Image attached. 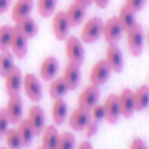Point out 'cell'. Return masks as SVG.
Returning <instances> with one entry per match:
<instances>
[{
  "mask_svg": "<svg viewBox=\"0 0 149 149\" xmlns=\"http://www.w3.org/2000/svg\"><path fill=\"white\" fill-rule=\"evenodd\" d=\"M67 91L69 89H67V86H66V84H64V81H63L61 76L60 78H54L51 81V84H50V88H48V94H50V97L53 100L63 98Z\"/></svg>",
  "mask_w": 149,
  "mask_h": 149,
  "instance_id": "obj_27",
  "label": "cell"
},
{
  "mask_svg": "<svg viewBox=\"0 0 149 149\" xmlns=\"http://www.w3.org/2000/svg\"><path fill=\"white\" fill-rule=\"evenodd\" d=\"M9 126H10V121H9V117H8V113L5 108H0V139H3L6 132L9 130Z\"/></svg>",
  "mask_w": 149,
  "mask_h": 149,
  "instance_id": "obj_33",
  "label": "cell"
},
{
  "mask_svg": "<svg viewBox=\"0 0 149 149\" xmlns=\"http://www.w3.org/2000/svg\"><path fill=\"white\" fill-rule=\"evenodd\" d=\"M61 78H63L67 89L69 91H74L81 84V66L76 64V63L67 61V64L64 66Z\"/></svg>",
  "mask_w": 149,
  "mask_h": 149,
  "instance_id": "obj_13",
  "label": "cell"
},
{
  "mask_svg": "<svg viewBox=\"0 0 149 149\" xmlns=\"http://www.w3.org/2000/svg\"><path fill=\"white\" fill-rule=\"evenodd\" d=\"M104 105V120L108 124H116L118 121V118L121 117V111H120V104H118V95L117 94H110L105 101L102 102Z\"/></svg>",
  "mask_w": 149,
  "mask_h": 149,
  "instance_id": "obj_10",
  "label": "cell"
},
{
  "mask_svg": "<svg viewBox=\"0 0 149 149\" xmlns=\"http://www.w3.org/2000/svg\"><path fill=\"white\" fill-rule=\"evenodd\" d=\"M16 130H18V134H19V139H21V143L24 148H28L31 146L34 137H35V133L32 130V127L29 126V123L26 121V118H22L18 124H16Z\"/></svg>",
  "mask_w": 149,
  "mask_h": 149,
  "instance_id": "obj_25",
  "label": "cell"
},
{
  "mask_svg": "<svg viewBox=\"0 0 149 149\" xmlns=\"http://www.w3.org/2000/svg\"><path fill=\"white\" fill-rule=\"evenodd\" d=\"M118 104H120L121 117L130 118L134 114V111H136L134 100H133V89H130V88L121 89V92L118 94Z\"/></svg>",
  "mask_w": 149,
  "mask_h": 149,
  "instance_id": "obj_18",
  "label": "cell"
},
{
  "mask_svg": "<svg viewBox=\"0 0 149 149\" xmlns=\"http://www.w3.org/2000/svg\"><path fill=\"white\" fill-rule=\"evenodd\" d=\"M32 8H34V0H16L10 12V16L15 21V24L28 18L32 12Z\"/></svg>",
  "mask_w": 149,
  "mask_h": 149,
  "instance_id": "obj_20",
  "label": "cell"
},
{
  "mask_svg": "<svg viewBox=\"0 0 149 149\" xmlns=\"http://www.w3.org/2000/svg\"><path fill=\"white\" fill-rule=\"evenodd\" d=\"M64 53L70 63H76L82 66L85 60V50H84V42L81 41V38L69 35L64 40Z\"/></svg>",
  "mask_w": 149,
  "mask_h": 149,
  "instance_id": "obj_3",
  "label": "cell"
},
{
  "mask_svg": "<svg viewBox=\"0 0 149 149\" xmlns=\"http://www.w3.org/2000/svg\"><path fill=\"white\" fill-rule=\"evenodd\" d=\"M98 124H100L98 121H94V120L91 118V121L86 124V127H85V130H84L86 139H91V137H94V136L98 133Z\"/></svg>",
  "mask_w": 149,
  "mask_h": 149,
  "instance_id": "obj_36",
  "label": "cell"
},
{
  "mask_svg": "<svg viewBox=\"0 0 149 149\" xmlns=\"http://www.w3.org/2000/svg\"><path fill=\"white\" fill-rule=\"evenodd\" d=\"M105 61L111 67L113 72L120 73L124 67V58L121 50L117 47V44H108L107 51H105Z\"/></svg>",
  "mask_w": 149,
  "mask_h": 149,
  "instance_id": "obj_16",
  "label": "cell"
},
{
  "mask_svg": "<svg viewBox=\"0 0 149 149\" xmlns=\"http://www.w3.org/2000/svg\"><path fill=\"white\" fill-rule=\"evenodd\" d=\"M117 19H118V22L121 24V26L124 28V32H126L129 28H132L133 25L137 24V21H136V13H133L130 9H127L124 5L120 8L118 15H117Z\"/></svg>",
  "mask_w": 149,
  "mask_h": 149,
  "instance_id": "obj_26",
  "label": "cell"
},
{
  "mask_svg": "<svg viewBox=\"0 0 149 149\" xmlns=\"http://www.w3.org/2000/svg\"><path fill=\"white\" fill-rule=\"evenodd\" d=\"M136 111H143L149 107V85H140L133 91Z\"/></svg>",
  "mask_w": 149,
  "mask_h": 149,
  "instance_id": "obj_23",
  "label": "cell"
},
{
  "mask_svg": "<svg viewBox=\"0 0 149 149\" xmlns=\"http://www.w3.org/2000/svg\"><path fill=\"white\" fill-rule=\"evenodd\" d=\"M56 5H57V0H37V10L40 16L50 18L56 12Z\"/></svg>",
  "mask_w": 149,
  "mask_h": 149,
  "instance_id": "obj_29",
  "label": "cell"
},
{
  "mask_svg": "<svg viewBox=\"0 0 149 149\" xmlns=\"http://www.w3.org/2000/svg\"><path fill=\"white\" fill-rule=\"evenodd\" d=\"M76 137L72 132H63L58 134V142L56 149H76Z\"/></svg>",
  "mask_w": 149,
  "mask_h": 149,
  "instance_id": "obj_30",
  "label": "cell"
},
{
  "mask_svg": "<svg viewBox=\"0 0 149 149\" xmlns=\"http://www.w3.org/2000/svg\"><path fill=\"white\" fill-rule=\"evenodd\" d=\"M26 121L29 123V126L32 127L35 136L37 134H41V132L44 130L45 127V113L44 110L40 107V105H32L29 110H28V114H26Z\"/></svg>",
  "mask_w": 149,
  "mask_h": 149,
  "instance_id": "obj_14",
  "label": "cell"
},
{
  "mask_svg": "<svg viewBox=\"0 0 149 149\" xmlns=\"http://www.w3.org/2000/svg\"><path fill=\"white\" fill-rule=\"evenodd\" d=\"M76 3H81V5H84L85 8H88L89 5H92V0H74Z\"/></svg>",
  "mask_w": 149,
  "mask_h": 149,
  "instance_id": "obj_41",
  "label": "cell"
},
{
  "mask_svg": "<svg viewBox=\"0 0 149 149\" xmlns=\"http://www.w3.org/2000/svg\"><path fill=\"white\" fill-rule=\"evenodd\" d=\"M15 29H16V31H19L25 38L31 40V38H34V37L38 34V24H37L31 16H28V18H25V19H22V21L16 22Z\"/></svg>",
  "mask_w": 149,
  "mask_h": 149,
  "instance_id": "obj_24",
  "label": "cell"
},
{
  "mask_svg": "<svg viewBox=\"0 0 149 149\" xmlns=\"http://www.w3.org/2000/svg\"><path fill=\"white\" fill-rule=\"evenodd\" d=\"M102 25H104V21L100 16L89 18L82 26L81 41L84 44H94L98 38L102 37Z\"/></svg>",
  "mask_w": 149,
  "mask_h": 149,
  "instance_id": "obj_2",
  "label": "cell"
},
{
  "mask_svg": "<svg viewBox=\"0 0 149 149\" xmlns=\"http://www.w3.org/2000/svg\"><path fill=\"white\" fill-rule=\"evenodd\" d=\"M100 97H101L100 86H95V85L89 84L79 94V97H78V107L89 111L94 105H97L100 102Z\"/></svg>",
  "mask_w": 149,
  "mask_h": 149,
  "instance_id": "obj_8",
  "label": "cell"
},
{
  "mask_svg": "<svg viewBox=\"0 0 149 149\" xmlns=\"http://www.w3.org/2000/svg\"><path fill=\"white\" fill-rule=\"evenodd\" d=\"M9 51L16 58H25L28 54V38H25L19 31H16L15 26H13V35L10 40Z\"/></svg>",
  "mask_w": 149,
  "mask_h": 149,
  "instance_id": "obj_15",
  "label": "cell"
},
{
  "mask_svg": "<svg viewBox=\"0 0 149 149\" xmlns=\"http://www.w3.org/2000/svg\"><path fill=\"white\" fill-rule=\"evenodd\" d=\"M124 34V28L118 22L117 16L108 18L102 25V38L107 44H117Z\"/></svg>",
  "mask_w": 149,
  "mask_h": 149,
  "instance_id": "obj_5",
  "label": "cell"
},
{
  "mask_svg": "<svg viewBox=\"0 0 149 149\" xmlns=\"http://www.w3.org/2000/svg\"><path fill=\"white\" fill-rule=\"evenodd\" d=\"M76 149H94V146L89 140H82L81 143H78Z\"/></svg>",
  "mask_w": 149,
  "mask_h": 149,
  "instance_id": "obj_40",
  "label": "cell"
},
{
  "mask_svg": "<svg viewBox=\"0 0 149 149\" xmlns=\"http://www.w3.org/2000/svg\"><path fill=\"white\" fill-rule=\"evenodd\" d=\"M12 35H13V26H9V25L0 26V51L9 50Z\"/></svg>",
  "mask_w": 149,
  "mask_h": 149,
  "instance_id": "obj_32",
  "label": "cell"
},
{
  "mask_svg": "<svg viewBox=\"0 0 149 149\" xmlns=\"http://www.w3.org/2000/svg\"><path fill=\"white\" fill-rule=\"evenodd\" d=\"M92 3L97 8H100V9H105L108 6V3H110V0H92Z\"/></svg>",
  "mask_w": 149,
  "mask_h": 149,
  "instance_id": "obj_39",
  "label": "cell"
},
{
  "mask_svg": "<svg viewBox=\"0 0 149 149\" xmlns=\"http://www.w3.org/2000/svg\"><path fill=\"white\" fill-rule=\"evenodd\" d=\"M64 15L69 21V25L70 26H78L81 25L84 21H85V16H86V8L81 3H76L73 2L72 5H69L64 10Z\"/></svg>",
  "mask_w": 149,
  "mask_h": 149,
  "instance_id": "obj_19",
  "label": "cell"
},
{
  "mask_svg": "<svg viewBox=\"0 0 149 149\" xmlns=\"http://www.w3.org/2000/svg\"><path fill=\"white\" fill-rule=\"evenodd\" d=\"M0 149H8L6 146H0Z\"/></svg>",
  "mask_w": 149,
  "mask_h": 149,
  "instance_id": "obj_43",
  "label": "cell"
},
{
  "mask_svg": "<svg viewBox=\"0 0 149 149\" xmlns=\"http://www.w3.org/2000/svg\"><path fill=\"white\" fill-rule=\"evenodd\" d=\"M15 66V56L6 50V51H0V76L5 78L8 72Z\"/></svg>",
  "mask_w": 149,
  "mask_h": 149,
  "instance_id": "obj_28",
  "label": "cell"
},
{
  "mask_svg": "<svg viewBox=\"0 0 149 149\" xmlns=\"http://www.w3.org/2000/svg\"><path fill=\"white\" fill-rule=\"evenodd\" d=\"M146 41H148V44H149V31H148V34H146Z\"/></svg>",
  "mask_w": 149,
  "mask_h": 149,
  "instance_id": "obj_42",
  "label": "cell"
},
{
  "mask_svg": "<svg viewBox=\"0 0 149 149\" xmlns=\"http://www.w3.org/2000/svg\"><path fill=\"white\" fill-rule=\"evenodd\" d=\"M91 121V113L88 110H84V108H74L70 116H67V123H69V127L73 130V132H84L86 124Z\"/></svg>",
  "mask_w": 149,
  "mask_h": 149,
  "instance_id": "obj_11",
  "label": "cell"
},
{
  "mask_svg": "<svg viewBox=\"0 0 149 149\" xmlns=\"http://www.w3.org/2000/svg\"><path fill=\"white\" fill-rule=\"evenodd\" d=\"M22 89L25 92V95L28 97L29 101H32L34 104H38L42 100V85H41V79L38 76H35L34 73H26L24 76V84H22Z\"/></svg>",
  "mask_w": 149,
  "mask_h": 149,
  "instance_id": "obj_4",
  "label": "cell"
},
{
  "mask_svg": "<svg viewBox=\"0 0 149 149\" xmlns=\"http://www.w3.org/2000/svg\"><path fill=\"white\" fill-rule=\"evenodd\" d=\"M145 3H146V0H124V6L127 9H130L133 13L140 12L143 9Z\"/></svg>",
  "mask_w": 149,
  "mask_h": 149,
  "instance_id": "obj_35",
  "label": "cell"
},
{
  "mask_svg": "<svg viewBox=\"0 0 149 149\" xmlns=\"http://www.w3.org/2000/svg\"><path fill=\"white\" fill-rule=\"evenodd\" d=\"M51 26H53V34L56 37V40L58 41H64L69 37V21L64 15V10H58L54 12L53 15V21H51Z\"/></svg>",
  "mask_w": 149,
  "mask_h": 149,
  "instance_id": "obj_12",
  "label": "cell"
},
{
  "mask_svg": "<svg viewBox=\"0 0 149 149\" xmlns=\"http://www.w3.org/2000/svg\"><path fill=\"white\" fill-rule=\"evenodd\" d=\"M67 104L63 98H56L53 100V105H51V118L54 126H61L66 120H67Z\"/></svg>",
  "mask_w": 149,
  "mask_h": 149,
  "instance_id": "obj_21",
  "label": "cell"
},
{
  "mask_svg": "<svg viewBox=\"0 0 149 149\" xmlns=\"http://www.w3.org/2000/svg\"><path fill=\"white\" fill-rule=\"evenodd\" d=\"M37 149H42V148H41V146H40V148H37Z\"/></svg>",
  "mask_w": 149,
  "mask_h": 149,
  "instance_id": "obj_44",
  "label": "cell"
},
{
  "mask_svg": "<svg viewBox=\"0 0 149 149\" xmlns=\"http://www.w3.org/2000/svg\"><path fill=\"white\" fill-rule=\"evenodd\" d=\"M58 72V60L54 56H47L40 64V79L45 82H51L57 78Z\"/></svg>",
  "mask_w": 149,
  "mask_h": 149,
  "instance_id": "obj_17",
  "label": "cell"
},
{
  "mask_svg": "<svg viewBox=\"0 0 149 149\" xmlns=\"http://www.w3.org/2000/svg\"><path fill=\"white\" fill-rule=\"evenodd\" d=\"M126 44H127V50L133 57H137L142 54L143 51V45H145V32L143 28L136 24L132 28H129L126 32Z\"/></svg>",
  "mask_w": 149,
  "mask_h": 149,
  "instance_id": "obj_1",
  "label": "cell"
},
{
  "mask_svg": "<svg viewBox=\"0 0 149 149\" xmlns=\"http://www.w3.org/2000/svg\"><path fill=\"white\" fill-rule=\"evenodd\" d=\"M89 113H91V118L94 120V121H102L104 120V117H105V114H104V105L102 104H97V105H94L91 110H89Z\"/></svg>",
  "mask_w": 149,
  "mask_h": 149,
  "instance_id": "obj_34",
  "label": "cell"
},
{
  "mask_svg": "<svg viewBox=\"0 0 149 149\" xmlns=\"http://www.w3.org/2000/svg\"><path fill=\"white\" fill-rule=\"evenodd\" d=\"M10 3H12V0H0V15L8 12V9L10 8Z\"/></svg>",
  "mask_w": 149,
  "mask_h": 149,
  "instance_id": "obj_38",
  "label": "cell"
},
{
  "mask_svg": "<svg viewBox=\"0 0 149 149\" xmlns=\"http://www.w3.org/2000/svg\"><path fill=\"white\" fill-rule=\"evenodd\" d=\"M111 73H113V70L108 66V63L105 61V58L98 60L89 72V82H91V85L101 86L110 79Z\"/></svg>",
  "mask_w": 149,
  "mask_h": 149,
  "instance_id": "obj_6",
  "label": "cell"
},
{
  "mask_svg": "<svg viewBox=\"0 0 149 149\" xmlns=\"http://www.w3.org/2000/svg\"><path fill=\"white\" fill-rule=\"evenodd\" d=\"M58 130L57 126L48 124L44 127L41 132V148L42 149H56L57 142H58Z\"/></svg>",
  "mask_w": 149,
  "mask_h": 149,
  "instance_id": "obj_22",
  "label": "cell"
},
{
  "mask_svg": "<svg viewBox=\"0 0 149 149\" xmlns=\"http://www.w3.org/2000/svg\"><path fill=\"white\" fill-rule=\"evenodd\" d=\"M22 84H24V74H22V72L18 66H13L5 76V91H6V94L9 97L21 94Z\"/></svg>",
  "mask_w": 149,
  "mask_h": 149,
  "instance_id": "obj_7",
  "label": "cell"
},
{
  "mask_svg": "<svg viewBox=\"0 0 149 149\" xmlns=\"http://www.w3.org/2000/svg\"><path fill=\"white\" fill-rule=\"evenodd\" d=\"M129 149H149V148L142 137H133L129 145Z\"/></svg>",
  "mask_w": 149,
  "mask_h": 149,
  "instance_id": "obj_37",
  "label": "cell"
},
{
  "mask_svg": "<svg viewBox=\"0 0 149 149\" xmlns=\"http://www.w3.org/2000/svg\"><path fill=\"white\" fill-rule=\"evenodd\" d=\"M5 110L8 113V117H9L10 124H18L24 118V101H22L21 94L10 95L9 100H8V104H6Z\"/></svg>",
  "mask_w": 149,
  "mask_h": 149,
  "instance_id": "obj_9",
  "label": "cell"
},
{
  "mask_svg": "<svg viewBox=\"0 0 149 149\" xmlns=\"http://www.w3.org/2000/svg\"><path fill=\"white\" fill-rule=\"evenodd\" d=\"M3 139L6 142V148L8 149H21L22 148V143H21V139H19L16 127H12V129L9 127V130L6 132Z\"/></svg>",
  "mask_w": 149,
  "mask_h": 149,
  "instance_id": "obj_31",
  "label": "cell"
}]
</instances>
